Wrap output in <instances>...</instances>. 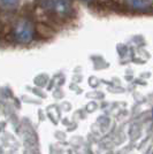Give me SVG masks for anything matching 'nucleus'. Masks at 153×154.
<instances>
[{
    "label": "nucleus",
    "instance_id": "nucleus-4",
    "mask_svg": "<svg viewBox=\"0 0 153 154\" xmlns=\"http://www.w3.org/2000/svg\"><path fill=\"white\" fill-rule=\"evenodd\" d=\"M84 1H91V0H84Z\"/></svg>",
    "mask_w": 153,
    "mask_h": 154
},
{
    "label": "nucleus",
    "instance_id": "nucleus-3",
    "mask_svg": "<svg viewBox=\"0 0 153 154\" xmlns=\"http://www.w3.org/2000/svg\"><path fill=\"white\" fill-rule=\"evenodd\" d=\"M5 5L7 6H14V5H16L17 4V0H1Z\"/></svg>",
    "mask_w": 153,
    "mask_h": 154
},
{
    "label": "nucleus",
    "instance_id": "nucleus-2",
    "mask_svg": "<svg viewBox=\"0 0 153 154\" xmlns=\"http://www.w3.org/2000/svg\"><path fill=\"white\" fill-rule=\"evenodd\" d=\"M50 7H53L54 11H57L61 15H67L70 12V4L68 0H51V5Z\"/></svg>",
    "mask_w": 153,
    "mask_h": 154
},
{
    "label": "nucleus",
    "instance_id": "nucleus-1",
    "mask_svg": "<svg viewBox=\"0 0 153 154\" xmlns=\"http://www.w3.org/2000/svg\"><path fill=\"white\" fill-rule=\"evenodd\" d=\"M33 36V26L31 22H29L28 20H22L16 24L15 31H14V37L15 39L22 43V44H27L32 39Z\"/></svg>",
    "mask_w": 153,
    "mask_h": 154
}]
</instances>
